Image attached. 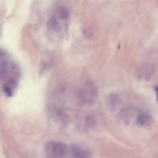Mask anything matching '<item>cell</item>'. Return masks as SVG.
I'll return each instance as SVG.
<instances>
[{
	"label": "cell",
	"instance_id": "cell-10",
	"mask_svg": "<svg viewBox=\"0 0 158 158\" xmlns=\"http://www.w3.org/2000/svg\"><path fill=\"white\" fill-rule=\"evenodd\" d=\"M86 127L88 128H94L96 124V120L94 117L91 115L87 116L85 118Z\"/></svg>",
	"mask_w": 158,
	"mask_h": 158
},
{
	"label": "cell",
	"instance_id": "cell-11",
	"mask_svg": "<svg viewBox=\"0 0 158 158\" xmlns=\"http://www.w3.org/2000/svg\"><path fill=\"white\" fill-rule=\"evenodd\" d=\"M50 64L47 61L41 60L40 63L38 70V73L40 76H41L50 66Z\"/></svg>",
	"mask_w": 158,
	"mask_h": 158
},
{
	"label": "cell",
	"instance_id": "cell-4",
	"mask_svg": "<svg viewBox=\"0 0 158 158\" xmlns=\"http://www.w3.org/2000/svg\"><path fill=\"white\" fill-rule=\"evenodd\" d=\"M68 154L73 158H90L91 154L87 149L76 144H73L68 148Z\"/></svg>",
	"mask_w": 158,
	"mask_h": 158
},
{
	"label": "cell",
	"instance_id": "cell-9",
	"mask_svg": "<svg viewBox=\"0 0 158 158\" xmlns=\"http://www.w3.org/2000/svg\"><path fill=\"white\" fill-rule=\"evenodd\" d=\"M57 14L59 17L62 19H68L70 15L69 9L64 6H61L58 8Z\"/></svg>",
	"mask_w": 158,
	"mask_h": 158
},
{
	"label": "cell",
	"instance_id": "cell-14",
	"mask_svg": "<svg viewBox=\"0 0 158 158\" xmlns=\"http://www.w3.org/2000/svg\"><path fill=\"white\" fill-rule=\"evenodd\" d=\"M8 56V53L6 51L0 49V60L7 57Z\"/></svg>",
	"mask_w": 158,
	"mask_h": 158
},
{
	"label": "cell",
	"instance_id": "cell-7",
	"mask_svg": "<svg viewBox=\"0 0 158 158\" xmlns=\"http://www.w3.org/2000/svg\"><path fill=\"white\" fill-rule=\"evenodd\" d=\"M135 111L134 109L128 108L123 110L121 112L120 117L125 123H129Z\"/></svg>",
	"mask_w": 158,
	"mask_h": 158
},
{
	"label": "cell",
	"instance_id": "cell-8",
	"mask_svg": "<svg viewBox=\"0 0 158 158\" xmlns=\"http://www.w3.org/2000/svg\"><path fill=\"white\" fill-rule=\"evenodd\" d=\"M47 25L49 29L54 31H57L59 30V27L58 22L54 17H51L48 19Z\"/></svg>",
	"mask_w": 158,
	"mask_h": 158
},
{
	"label": "cell",
	"instance_id": "cell-1",
	"mask_svg": "<svg viewBox=\"0 0 158 158\" xmlns=\"http://www.w3.org/2000/svg\"><path fill=\"white\" fill-rule=\"evenodd\" d=\"M98 90L95 85L90 80L87 81L84 88L78 90L75 95L77 104L80 106L92 105L98 96Z\"/></svg>",
	"mask_w": 158,
	"mask_h": 158
},
{
	"label": "cell",
	"instance_id": "cell-3",
	"mask_svg": "<svg viewBox=\"0 0 158 158\" xmlns=\"http://www.w3.org/2000/svg\"><path fill=\"white\" fill-rule=\"evenodd\" d=\"M47 109L49 116L53 121L62 127H65L69 123V117L59 107L50 105L48 106Z\"/></svg>",
	"mask_w": 158,
	"mask_h": 158
},
{
	"label": "cell",
	"instance_id": "cell-6",
	"mask_svg": "<svg viewBox=\"0 0 158 158\" xmlns=\"http://www.w3.org/2000/svg\"><path fill=\"white\" fill-rule=\"evenodd\" d=\"M120 102L119 96L116 94H111L108 97V103L110 108L114 110L117 108Z\"/></svg>",
	"mask_w": 158,
	"mask_h": 158
},
{
	"label": "cell",
	"instance_id": "cell-12",
	"mask_svg": "<svg viewBox=\"0 0 158 158\" xmlns=\"http://www.w3.org/2000/svg\"><path fill=\"white\" fill-rule=\"evenodd\" d=\"M2 89L5 95L7 97H11L13 94V90L8 85L3 84Z\"/></svg>",
	"mask_w": 158,
	"mask_h": 158
},
{
	"label": "cell",
	"instance_id": "cell-5",
	"mask_svg": "<svg viewBox=\"0 0 158 158\" xmlns=\"http://www.w3.org/2000/svg\"><path fill=\"white\" fill-rule=\"evenodd\" d=\"M151 119L150 115L147 113L142 112L138 114L135 119L136 126L141 127L148 124Z\"/></svg>",
	"mask_w": 158,
	"mask_h": 158
},
{
	"label": "cell",
	"instance_id": "cell-2",
	"mask_svg": "<svg viewBox=\"0 0 158 158\" xmlns=\"http://www.w3.org/2000/svg\"><path fill=\"white\" fill-rule=\"evenodd\" d=\"M46 155L49 158H63L68 155V147L61 142L50 141L45 146Z\"/></svg>",
	"mask_w": 158,
	"mask_h": 158
},
{
	"label": "cell",
	"instance_id": "cell-13",
	"mask_svg": "<svg viewBox=\"0 0 158 158\" xmlns=\"http://www.w3.org/2000/svg\"><path fill=\"white\" fill-rule=\"evenodd\" d=\"M82 32L83 35L86 38H89L92 35L91 32L86 29H82Z\"/></svg>",
	"mask_w": 158,
	"mask_h": 158
}]
</instances>
